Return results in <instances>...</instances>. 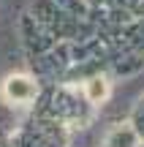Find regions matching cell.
<instances>
[{
  "mask_svg": "<svg viewBox=\"0 0 144 147\" xmlns=\"http://www.w3.org/2000/svg\"><path fill=\"white\" fill-rule=\"evenodd\" d=\"M3 93L11 104H30L38 95V84L30 76H25V74H11L3 82Z\"/></svg>",
  "mask_w": 144,
  "mask_h": 147,
  "instance_id": "6da1fadb",
  "label": "cell"
},
{
  "mask_svg": "<svg viewBox=\"0 0 144 147\" xmlns=\"http://www.w3.org/2000/svg\"><path fill=\"white\" fill-rule=\"evenodd\" d=\"M103 147H139V134L131 125H117L106 134Z\"/></svg>",
  "mask_w": 144,
  "mask_h": 147,
  "instance_id": "7a4b0ae2",
  "label": "cell"
},
{
  "mask_svg": "<svg viewBox=\"0 0 144 147\" xmlns=\"http://www.w3.org/2000/svg\"><path fill=\"white\" fill-rule=\"evenodd\" d=\"M109 93H112V87H109V82L103 76H92L84 82V95L90 104H103L109 98Z\"/></svg>",
  "mask_w": 144,
  "mask_h": 147,
  "instance_id": "3957f363",
  "label": "cell"
}]
</instances>
